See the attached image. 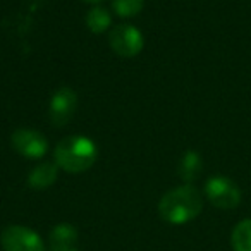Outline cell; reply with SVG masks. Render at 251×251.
<instances>
[{
    "mask_svg": "<svg viewBox=\"0 0 251 251\" xmlns=\"http://www.w3.org/2000/svg\"><path fill=\"white\" fill-rule=\"evenodd\" d=\"M11 145L21 157H26L29 160H38L45 157L49 150V141L42 133L35 129H18L12 133Z\"/></svg>",
    "mask_w": 251,
    "mask_h": 251,
    "instance_id": "cell-6",
    "label": "cell"
},
{
    "mask_svg": "<svg viewBox=\"0 0 251 251\" xmlns=\"http://www.w3.org/2000/svg\"><path fill=\"white\" fill-rule=\"evenodd\" d=\"M203 165H201V157H200L196 151L189 150L184 153V157L181 158V164H179V176L184 182H193L201 172Z\"/></svg>",
    "mask_w": 251,
    "mask_h": 251,
    "instance_id": "cell-9",
    "label": "cell"
},
{
    "mask_svg": "<svg viewBox=\"0 0 251 251\" xmlns=\"http://www.w3.org/2000/svg\"><path fill=\"white\" fill-rule=\"evenodd\" d=\"M50 251H79L76 246H52Z\"/></svg>",
    "mask_w": 251,
    "mask_h": 251,
    "instance_id": "cell-14",
    "label": "cell"
},
{
    "mask_svg": "<svg viewBox=\"0 0 251 251\" xmlns=\"http://www.w3.org/2000/svg\"><path fill=\"white\" fill-rule=\"evenodd\" d=\"M234 251H251V219L239 222L230 236Z\"/></svg>",
    "mask_w": 251,
    "mask_h": 251,
    "instance_id": "cell-11",
    "label": "cell"
},
{
    "mask_svg": "<svg viewBox=\"0 0 251 251\" xmlns=\"http://www.w3.org/2000/svg\"><path fill=\"white\" fill-rule=\"evenodd\" d=\"M112 18L108 14V11L105 7H98L95 5L93 9H90L86 14V26L91 33L95 35H101L110 28Z\"/></svg>",
    "mask_w": 251,
    "mask_h": 251,
    "instance_id": "cell-10",
    "label": "cell"
},
{
    "mask_svg": "<svg viewBox=\"0 0 251 251\" xmlns=\"http://www.w3.org/2000/svg\"><path fill=\"white\" fill-rule=\"evenodd\" d=\"M97 145L93 140L81 134H73V136L64 138L59 141L53 151L55 164L59 169L69 172V174H79L91 167L97 162Z\"/></svg>",
    "mask_w": 251,
    "mask_h": 251,
    "instance_id": "cell-2",
    "label": "cell"
},
{
    "mask_svg": "<svg viewBox=\"0 0 251 251\" xmlns=\"http://www.w3.org/2000/svg\"><path fill=\"white\" fill-rule=\"evenodd\" d=\"M0 243L4 251H45L42 237L25 226L5 227L0 236Z\"/></svg>",
    "mask_w": 251,
    "mask_h": 251,
    "instance_id": "cell-5",
    "label": "cell"
},
{
    "mask_svg": "<svg viewBox=\"0 0 251 251\" xmlns=\"http://www.w3.org/2000/svg\"><path fill=\"white\" fill-rule=\"evenodd\" d=\"M52 246H76L77 230L71 224H59L50 232Z\"/></svg>",
    "mask_w": 251,
    "mask_h": 251,
    "instance_id": "cell-12",
    "label": "cell"
},
{
    "mask_svg": "<svg viewBox=\"0 0 251 251\" xmlns=\"http://www.w3.org/2000/svg\"><path fill=\"white\" fill-rule=\"evenodd\" d=\"M57 174H59V165L52 162H43L29 172L28 184L33 189H47L57 181Z\"/></svg>",
    "mask_w": 251,
    "mask_h": 251,
    "instance_id": "cell-8",
    "label": "cell"
},
{
    "mask_svg": "<svg viewBox=\"0 0 251 251\" xmlns=\"http://www.w3.org/2000/svg\"><path fill=\"white\" fill-rule=\"evenodd\" d=\"M108 45L117 55L126 57H136L143 50L145 38L138 28L133 25H119L114 26L108 33Z\"/></svg>",
    "mask_w": 251,
    "mask_h": 251,
    "instance_id": "cell-3",
    "label": "cell"
},
{
    "mask_svg": "<svg viewBox=\"0 0 251 251\" xmlns=\"http://www.w3.org/2000/svg\"><path fill=\"white\" fill-rule=\"evenodd\" d=\"M83 2H88V4H100L103 0H83Z\"/></svg>",
    "mask_w": 251,
    "mask_h": 251,
    "instance_id": "cell-15",
    "label": "cell"
},
{
    "mask_svg": "<svg viewBox=\"0 0 251 251\" xmlns=\"http://www.w3.org/2000/svg\"><path fill=\"white\" fill-rule=\"evenodd\" d=\"M77 108V95L73 88L62 86L52 95L49 103V117L53 126L62 127L73 119Z\"/></svg>",
    "mask_w": 251,
    "mask_h": 251,
    "instance_id": "cell-7",
    "label": "cell"
},
{
    "mask_svg": "<svg viewBox=\"0 0 251 251\" xmlns=\"http://www.w3.org/2000/svg\"><path fill=\"white\" fill-rule=\"evenodd\" d=\"M145 7V0H112V9L121 18H134Z\"/></svg>",
    "mask_w": 251,
    "mask_h": 251,
    "instance_id": "cell-13",
    "label": "cell"
},
{
    "mask_svg": "<svg viewBox=\"0 0 251 251\" xmlns=\"http://www.w3.org/2000/svg\"><path fill=\"white\" fill-rule=\"evenodd\" d=\"M203 208V198L191 184H184L167 191L158 201V215L172 226H182L200 215Z\"/></svg>",
    "mask_w": 251,
    "mask_h": 251,
    "instance_id": "cell-1",
    "label": "cell"
},
{
    "mask_svg": "<svg viewBox=\"0 0 251 251\" xmlns=\"http://www.w3.org/2000/svg\"><path fill=\"white\" fill-rule=\"evenodd\" d=\"M205 195L213 206L222 210H232L239 205L241 191L236 182L226 176H213L206 181Z\"/></svg>",
    "mask_w": 251,
    "mask_h": 251,
    "instance_id": "cell-4",
    "label": "cell"
}]
</instances>
